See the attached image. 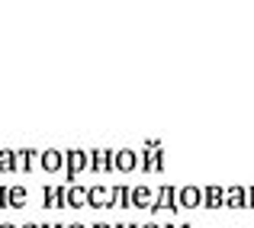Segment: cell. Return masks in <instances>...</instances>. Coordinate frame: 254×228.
<instances>
[{
  "label": "cell",
  "mask_w": 254,
  "mask_h": 228,
  "mask_svg": "<svg viewBox=\"0 0 254 228\" xmlns=\"http://www.w3.org/2000/svg\"><path fill=\"white\" fill-rule=\"evenodd\" d=\"M0 228H13V225H0Z\"/></svg>",
  "instance_id": "9a60e30c"
},
{
  "label": "cell",
  "mask_w": 254,
  "mask_h": 228,
  "mask_svg": "<svg viewBox=\"0 0 254 228\" xmlns=\"http://www.w3.org/2000/svg\"><path fill=\"white\" fill-rule=\"evenodd\" d=\"M116 164H119V171H132V167H135V154L132 151H119Z\"/></svg>",
  "instance_id": "3957f363"
},
{
  "label": "cell",
  "mask_w": 254,
  "mask_h": 228,
  "mask_svg": "<svg viewBox=\"0 0 254 228\" xmlns=\"http://www.w3.org/2000/svg\"><path fill=\"white\" fill-rule=\"evenodd\" d=\"M26 228H42V225H26Z\"/></svg>",
  "instance_id": "8fae6325"
},
{
  "label": "cell",
  "mask_w": 254,
  "mask_h": 228,
  "mask_svg": "<svg viewBox=\"0 0 254 228\" xmlns=\"http://www.w3.org/2000/svg\"><path fill=\"white\" fill-rule=\"evenodd\" d=\"M68 199H71V206H81L84 199H87V193H84V190H71V193H68Z\"/></svg>",
  "instance_id": "ba28073f"
},
{
  "label": "cell",
  "mask_w": 254,
  "mask_h": 228,
  "mask_svg": "<svg viewBox=\"0 0 254 228\" xmlns=\"http://www.w3.org/2000/svg\"><path fill=\"white\" fill-rule=\"evenodd\" d=\"M206 206H222V193L212 186V190H206Z\"/></svg>",
  "instance_id": "8992f818"
},
{
  "label": "cell",
  "mask_w": 254,
  "mask_h": 228,
  "mask_svg": "<svg viewBox=\"0 0 254 228\" xmlns=\"http://www.w3.org/2000/svg\"><path fill=\"white\" fill-rule=\"evenodd\" d=\"M23 199H26L23 190H10V206H23Z\"/></svg>",
  "instance_id": "9c48e42d"
},
{
  "label": "cell",
  "mask_w": 254,
  "mask_h": 228,
  "mask_svg": "<svg viewBox=\"0 0 254 228\" xmlns=\"http://www.w3.org/2000/svg\"><path fill=\"white\" fill-rule=\"evenodd\" d=\"M145 228H161V225H145Z\"/></svg>",
  "instance_id": "7c38bea8"
},
{
  "label": "cell",
  "mask_w": 254,
  "mask_h": 228,
  "mask_svg": "<svg viewBox=\"0 0 254 228\" xmlns=\"http://www.w3.org/2000/svg\"><path fill=\"white\" fill-rule=\"evenodd\" d=\"M93 228H110V225H93Z\"/></svg>",
  "instance_id": "4fadbf2b"
},
{
  "label": "cell",
  "mask_w": 254,
  "mask_h": 228,
  "mask_svg": "<svg viewBox=\"0 0 254 228\" xmlns=\"http://www.w3.org/2000/svg\"><path fill=\"white\" fill-rule=\"evenodd\" d=\"M42 164H45V171H52V173H55L58 167H62V154L49 151V154H45V158H42Z\"/></svg>",
  "instance_id": "277c9868"
},
{
  "label": "cell",
  "mask_w": 254,
  "mask_h": 228,
  "mask_svg": "<svg viewBox=\"0 0 254 228\" xmlns=\"http://www.w3.org/2000/svg\"><path fill=\"white\" fill-rule=\"evenodd\" d=\"M13 167V154L6 151V154H0V171H10Z\"/></svg>",
  "instance_id": "30bf717a"
},
{
  "label": "cell",
  "mask_w": 254,
  "mask_h": 228,
  "mask_svg": "<svg viewBox=\"0 0 254 228\" xmlns=\"http://www.w3.org/2000/svg\"><path fill=\"white\" fill-rule=\"evenodd\" d=\"M71 228H84V225H71Z\"/></svg>",
  "instance_id": "5bb4252c"
},
{
  "label": "cell",
  "mask_w": 254,
  "mask_h": 228,
  "mask_svg": "<svg viewBox=\"0 0 254 228\" xmlns=\"http://www.w3.org/2000/svg\"><path fill=\"white\" fill-rule=\"evenodd\" d=\"M87 199H90V206H97V209L100 206H110V196H106V190H100V186L87 193Z\"/></svg>",
  "instance_id": "7a4b0ae2"
},
{
  "label": "cell",
  "mask_w": 254,
  "mask_h": 228,
  "mask_svg": "<svg viewBox=\"0 0 254 228\" xmlns=\"http://www.w3.org/2000/svg\"><path fill=\"white\" fill-rule=\"evenodd\" d=\"M132 199H135V206H148L151 193H148V190H135V193H132Z\"/></svg>",
  "instance_id": "52a82bcc"
},
{
  "label": "cell",
  "mask_w": 254,
  "mask_h": 228,
  "mask_svg": "<svg viewBox=\"0 0 254 228\" xmlns=\"http://www.w3.org/2000/svg\"><path fill=\"white\" fill-rule=\"evenodd\" d=\"M84 164H87V154L84 151H71L68 154V173H71V177H74L77 171H84Z\"/></svg>",
  "instance_id": "6da1fadb"
},
{
  "label": "cell",
  "mask_w": 254,
  "mask_h": 228,
  "mask_svg": "<svg viewBox=\"0 0 254 228\" xmlns=\"http://www.w3.org/2000/svg\"><path fill=\"white\" fill-rule=\"evenodd\" d=\"M180 199H184V206H199V193L193 190V186H187V190L180 193Z\"/></svg>",
  "instance_id": "5b68a950"
}]
</instances>
